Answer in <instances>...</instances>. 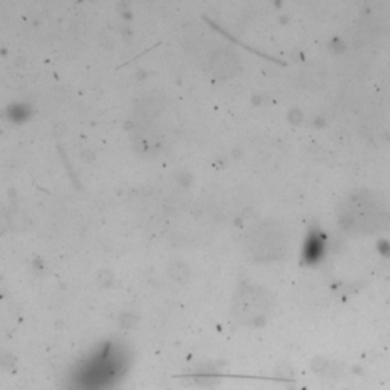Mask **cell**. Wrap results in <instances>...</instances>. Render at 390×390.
<instances>
[{
  "label": "cell",
  "mask_w": 390,
  "mask_h": 390,
  "mask_svg": "<svg viewBox=\"0 0 390 390\" xmlns=\"http://www.w3.org/2000/svg\"><path fill=\"white\" fill-rule=\"evenodd\" d=\"M389 213L377 197L367 193L352 195L340 208V223L349 231L373 233L384 227Z\"/></svg>",
  "instance_id": "1"
},
{
  "label": "cell",
  "mask_w": 390,
  "mask_h": 390,
  "mask_svg": "<svg viewBox=\"0 0 390 390\" xmlns=\"http://www.w3.org/2000/svg\"><path fill=\"white\" fill-rule=\"evenodd\" d=\"M261 232L264 238L257 240V242H255V247L257 246V248H260V252H262L264 256H277L279 253H282V250L285 247V241L282 240V232L271 231V229H266Z\"/></svg>",
  "instance_id": "2"
}]
</instances>
